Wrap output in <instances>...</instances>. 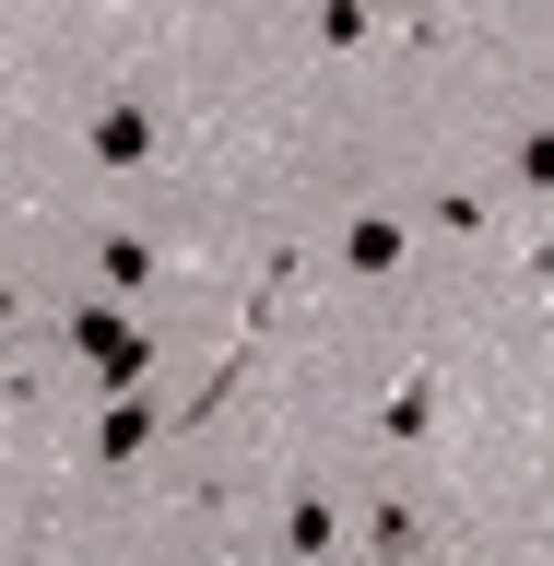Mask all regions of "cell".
<instances>
[{"label":"cell","mask_w":554,"mask_h":566,"mask_svg":"<svg viewBox=\"0 0 554 566\" xmlns=\"http://www.w3.org/2000/svg\"><path fill=\"white\" fill-rule=\"evenodd\" d=\"M60 343H71V366H83V389H106V401H130V389L154 378V331H142L118 295H71Z\"/></svg>","instance_id":"cell-1"},{"label":"cell","mask_w":554,"mask_h":566,"mask_svg":"<svg viewBox=\"0 0 554 566\" xmlns=\"http://www.w3.org/2000/svg\"><path fill=\"white\" fill-rule=\"evenodd\" d=\"M331 272H343V283H401V272H414V224H401V212H343Z\"/></svg>","instance_id":"cell-2"},{"label":"cell","mask_w":554,"mask_h":566,"mask_svg":"<svg viewBox=\"0 0 554 566\" xmlns=\"http://www.w3.org/2000/svg\"><path fill=\"white\" fill-rule=\"evenodd\" d=\"M83 283H95V295H118V307H142V295L166 283V248H154V237H118V224H95V237H83Z\"/></svg>","instance_id":"cell-3"},{"label":"cell","mask_w":554,"mask_h":566,"mask_svg":"<svg viewBox=\"0 0 554 566\" xmlns=\"http://www.w3.org/2000/svg\"><path fill=\"white\" fill-rule=\"evenodd\" d=\"M83 154H95L106 177H142V166H154V106H142V95H95V106H83Z\"/></svg>","instance_id":"cell-4"},{"label":"cell","mask_w":554,"mask_h":566,"mask_svg":"<svg viewBox=\"0 0 554 566\" xmlns=\"http://www.w3.org/2000/svg\"><path fill=\"white\" fill-rule=\"evenodd\" d=\"M272 555L283 566H343V507H331L318 484H295V495H283V520H272Z\"/></svg>","instance_id":"cell-5"},{"label":"cell","mask_w":554,"mask_h":566,"mask_svg":"<svg viewBox=\"0 0 554 566\" xmlns=\"http://www.w3.org/2000/svg\"><path fill=\"white\" fill-rule=\"evenodd\" d=\"M154 437H166V401H154V389H130V401H106V424H95V449H83V472H130Z\"/></svg>","instance_id":"cell-6"},{"label":"cell","mask_w":554,"mask_h":566,"mask_svg":"<svg viewBox=\"0 0 554 566\" xmlns=\"http://www.w3.org/2000/svg\"><path fill=\"white\" fill-rule=\"evenodd\" d=\"M508 189H520V201H554V118H520V130H508Z\"/></svg>","instance_id":"cell-7"},{"label":"cell","mask_w":554,"mask_h":566,"mask_svg":"<svg viewBox=\"0 0 554 566\" xmlns=\"http://www.w3.org/2000/svg\"><path fill=\"white\" fill-rule=\"evenodd\" d=\"M307 35L331 48V60H354V48L378 35V0H318V12H307Z\"/></svg>","instance_id":"cell-8"},{"label":"cell","mask_w":554,"mask_h":566,"mask_svg":"<svg viewBox=\"0 0 554 566\" xmlns=\"http://www.w3.org/2000/svg\"><path fill=\"white\" fill-rule=\"evenodd\" d=\"M425 424H437V378H401V389H389V413H378V449H414Z\"/></svg>","instance_id":"cell-9"},{"label":"cell","mask_w":554,"mask_h":566,"mask_svg":"<svg viewBox=\"0 0 554 566\" xmlns=\"http://www.w3.org/2000/svg\"><path fill=\"white\" fill-rule=\"evenodd\" d=\"M366 555H378V566H414L425 555V520H414V507H378V520H366Z\"/></svg>","instance_id":"cell-10"},{"label":"cell","mask_w":554,"mask_h":566,"mask_svg":"<svg viewBox=\"0 0 554 566\" xmlns=\"http://www.w3.org/2000/svg\"><path fill=\"white\" fill-rule=\"evenodd\" d=\"M425 224H449V237H484V189H425Z\"/></svg>","instance_id":"cell-11"}]
</instances>
